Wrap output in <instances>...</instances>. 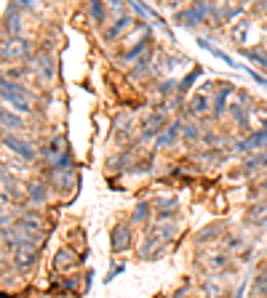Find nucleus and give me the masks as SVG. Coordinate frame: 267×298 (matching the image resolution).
Returning a JSON list of instances; mask_svg holds the SVG:
<instances>
[{"label":"nucleus","mask_w":267,"mask_h":298,"mask_svg":"<svg viewBox=\"0 0 267 298\" xmlns=\"http://www.w3.org/2000/svg\"><path fill=\"white\" fill-rule=\"evenodd\" d=\"M129 24H131V19H129V16H123V19L118 21V24H115V27H112V30L107 32V40H112V38H118V35H120V32L126 30V27H129Z\"/></svg>","instance_id":"dca6fc26"},{"label":"nucleus","mask_w":267,"mask_h":298,"mask_svg":"<svg viewBox=\"0 0 267 298\" xmlns=\"http://www.w3.org/2000/svg\"><path fill=\"white\" fill-rule=\"evenodd\" d=\"M88 11H91V16H94L96 21H102V16H104V6L102 3H91Z\"/></svg>","instance_id":"393cba45"},{"label":"nucleus","mask_w":267,"mask_h":298,"mask_svg":"<svg viewBox=\"0 0 267 298\" xmlns=\"http://www.w3.org/2000/svg\"><path fill=\"white\" fill-rule=\"evenodd\" d=\"M259 165H267V152L259 154V157H254V160H249L246 162V171H254V168H259Z\"/></svg>","instance_id":"5701e85b"},{"label":"nucleus","mask_w":267,"mask_h":298,"mask_svg":"<svg viewBox=\"0 0 267 298\" xmlns=\"http://www.w3.org/2000/svg\"><path fill=\"white\" fill-rule=\"evenodd\" d=\"M144 48H147V38H144L142 43H139V45H136V48H134V51H131L129 56H126V62H134V59H136L139 53H144Z\"/></svg>","instance_id":"a878e982"},{"label":"nucleus","mask_w":267,"mask_h":298,"mask_svg":"<svg viewBox=\"0 0 267 298\" xmlns=\"http://www.w3.org/2000/svg\"><path fill=\"white\" fill-rule=\"evenodd\" d=\"M230 93H233V86H230V83H227V86H225L222 91H219V93H216V101H214V112H216V115H222V110H225V101H227Z\"/></svg>","instance_id":"9b49d317"},{"label":"nucleus","mask_w":267,"mask_h":298,"mask_svg":"<svg viewBox=\"0 0 267 298\" xmlns=\"http://www.w3.org/2000/svg\"><path fill=\"white\" fill-rule=\"evenodd\" d=\"M147 213H150V202H139L136 210H134V221H147Z\"/></svg>","instance_id":"6ab92c4d"},{"label":"nucleus","mask_w":267,"mask_h":298,"mask_svg":"<svg viewBox=\"0 0 267 298\" xmlns=\"http://www.w3.org/2000/svg\"><path fill=\"white\" fill-rule=\"evenodd\" d=\"M75 264H78V256H75V250H69V248H62L59 253H56V258H54V266L59 272L75 266Z\"/></svg>","instance_id":"0eeeda50"},{"label":"nucleus","mask_w":267,"mask_h":298,"mask_svg":"<svg viewBox=\"0 0 267 298\" xmlns=\"http://www.w3.org/2000/svg\"><path fill=\"white\" fill-rule=\"evenodd\" d=\"M198 45H201V48H206V51H211V53H214L216 59H222V62H225L227 67H235V62H233V56H227L225 51H219V48H216V45H211V43H208V40H203V38H201V40H198Z\"/></svg>","instance_id":"1a4fd4ad"},{"label":"nucleus","mask_w":267,"mask_h":298,"mask_svg":"<svg viewBox=\"0 0 267 298\" xmlns=\"http://www.w3.org/2000/svg\"><path fill=\"white\" fill-rule=\"evenodd\" d=\"M195 77H198V72H192V75H187V77H184V83H182V88H179V91H182V93L187 91V88L192 86V83H195Z\"/></svg>","instance_id":"cd10ccee"},{"label":"nucleus","mask_w":267,"mask_h":298,"mask_svg":"<svg viewBox=\"0 0 267 298\" xmlns=\"http://www.w3.org/2000/svg\"><path fill=\"white\" fill-rule=\"evenodd\" d=\"M27 53H30V45L25 40H19V38L3 43V59H6V62H8V59H21V56H27Z\"/></svg>","instance_id":"20e7f679"},{"label":"nucleus","mask_w":267,"mask_h":298,"mask_svg":"<svg viewBox=\"0 0 267 298\" xmlns=\"http://www.w3.org/2000/svg\"><path fill=\"white\" fill-rule=\"evenodd\" d=\"M262 144H267V125H264V130H259V133L243 139L235 149H238V152H251V149H257V147H262Z\"/></svg>","instance_id":"423d86ee"},{"label":"nucleus","mask_w":267,"mask_h":298,"mask_svg":"<svg viewBox=\"0 0 267 298\" xmlns=\"http://www.w3.org/2000/svg\"><path fill=\"white\" fill-rule=\"evenodd\" d=\"M262 186H264V189H267V176H264V181H262Z\"/></svg>","instance_id":"c85d7f7f"},{"label":"nucleus","mask_w":267,"mask_h":298,"mask_svg":"<svg viewBox=\"0 0 267 298\" xmlns=\"http://www.w3.org/2000/svg\"><path fill=\"white\" fill-rule=\"evenodd\" d=\"M246 35H249V21H238V24L233 27V40L243 43V40H246Z\"/></svg>","instance_id":"ddd939ff"},{"label":"nucleus","mask_w":267,"mask_h":298,"mask_svg":"<svg viewBox=\"0 0 267 298\" xmlns=\"http://www.w3.org/2000/svg\"><path fill=\"white\" fill-rule=\"evenodd\" d=\"M219 232H222V224H211V226H206V229H201L198 240L201 242H208V240H214V234H219Z\"/></svg>","instance_id":"f8f14e48"},{"label":"nucleus","mask_w":267,"mask_h":298,"mask_svg":"<svg viewBox=\"0 0 267 298\" xmlns=\"http://www.w3.org/2000/svg\"><path fill=\"white\" fill-rule=\"evenodd\" d=\"M264 213H267V205H257V208H251V210H249L251 224H262V221H264Z\"/></svg>","instance_id":"a211bd4d"},{"label":"nucleus","mask_w":267,"mask_h":298,"mask_svg":"<svg viewBox=\"0 0 267 298\" xmlns=\"http://www.w3.org/2000/svg\"><path fill=\"white\" fill-rule=\"evenodd\" d=\"M14 264L21 272L32 269V264H35V250H32V245H16L14 248Z\"/></svg>","instance_id":"7ed1b4c3"},{"label":"nucleus","mask_w":267,"mask_h":298,"mask_svg":"<svg viewBox=\"0 0 267 298\" xmlns=\"http://www.w3.org/2000/svg\"><path fill=\"white\" fill-rule=\"evenodd\" d=\"M203 293H206L208 298H225V293L219 290V285H216V282H211V280L203 282Z\"/></svg>","instance_id":"4468645a"},{"label":"nucleus","mask_w":267,"mask_h":298,"mask_svg":"<svg viewBox=\"0 0 267 298\" xmlns=\"http://www.w3.org/2000/svg\"><path fill=\"white\" fill-rule=\"evenodd\" d=\"M246 56L254 59V62H259V64L267 69V53H264V51H246Z\"/></svg>","instance_id":"4be33fe9"},{"label":"nucleus","mask_w":267,"mask_h":298,"mask_svg":"<svg viewBox=\"0 0 267 298\" xmlns=\"http://www.w3.org/2000/svg\"><path fill=\"white\" fill-rule=\"evenodd\" d=\"M3 128L8 130V128H21V120L19 117H14L8 110H3Z\"/></svg>","instance_id":"aec40b11"},{"label":"nucleus","mask_w":267,"mask_h":298,"mask_svg":"<svg viewBox=\"0 0 267 298\" xmlns=\"http://www.w3.org/2000/svg\"><path fill=\"white\" fill-rule=\"evenodd\" d=\"M254 290H257V293H264L267 290V272H259L257 282H254Z\"/></svg>","instance_id":"b1692460"},{"label":"nucleus","mask_w":267,"mask_h":298,"mask_svg":"<svg viewBox=\"0 0 267 298\" xmlns=\"http://www.w3.org/2000/svg\"><path fill=\"white\" fill-rule=\"evenodd\" d=\"M0 93H3V101L11 104L14 110H19V112H30L32 110V101L27 96V91L21 86H16V83H11L8 77H3V91Z\"/></svg>","instance_id":"f257e3e1"},{"label":"nucleus","mask_w":267,"mask_h":298,"mask_svg":"<svg viewBox=\"0 0 267 298\" xmlns=\"http://www.w3.org/2000/svg\"><path fill=\"white\" fill-rule=\"evenodd\" d=\"M177 133H179V123H174L163 130V136H158V147H171L177 141Z\"/></svg>","instance_id":"9d476101"},{"label":"nucleus","mask_w":267,"mask_h":298,"mask_svg":"<svg viewBox=\"0 0 267 298\" xmlns=\"http://www.w3.org/2000/svg\"><path fill=\"white\" fill-rule=\"evenodd\" d=\"M160 125H163V112H153V115L147 117L144 128H142V139H153V136L158 133Z\"/></svg>","instance_id":"6e6552de"},{"label":"nucleus","mask_w":267,"mask_h":298,"mask_svg":"<svg viewBox=\"0 0 267 298\" xmlns=\"http://www.w3.org/2000/svg\"><path fill=\"white\" fill-rule=\"evenodd\" d=\"M131 245V229H129V224H118L112 229V248L115 250H126Z\"/></svg>","instance_id":"39448f33"},{"label":"nucleus","mask_w":267,"mask_h":298,"mask_svg":"<svg viewBox=\"0 0 267 298\" xmlns=\"http://www.w3.org/2000/svg\"><path fill=\"white\" fill-rule=\"evenodd\" d=\"M233 115H235V120H238V125H249V115L243 112V106H233Z\"/></svg>","instance_id":"412c9836"},{"label":"nucleus","mask_w":267,"mask_h":298,"mask_svg":"<svg viewBox=\"0 0 267 298\" xmlns=\"http://www.w3.org/2000/svg\"><path fill=\"white\" fill-rule=\"evenodd\" d=\"M206 106H208V99L203 96V93H198V96H195V99H192V104H190V112H195V115H201V112L206 110Z\"/></svg>","instance_id":"2eb2a0df"},{"label":"nucleus","mask_w":267,"mask_h":298,"mask_svg":"<svg viewBox=\"0 0 267 298\" xmlns=\"http://www.w3.org/2000/svg\"><path fill=\"white\" fill-rule=\"evenodd\" d=\"M184 136H187L190 141H195V139H198V128H195V125H184Z\"/></svg>","instance_id":"bb28decb"},{"label":"nucleus","mask_w":267,"mask_h":298,"mask_svg":"<svg viewBox=\"0 0 267 298\" xmlns=\"http://www.w3.org/2000/svg\"><path fill=\"white\" fill-rule=\"evenodd\" d=\"M3 144H6V149H11V152H16L19 157H25V160H32L35 157V149H32V144H27V141H21V139H16V136H3Z\"/></svg>","instance_id":"f03ea898"},{"label":"nucleus","mask_w":267,"mask_h":298,"mask_svg":"<svg viewBox=\"0 0 267 298\" xmlns=\"http://www.w3.org/2000/svg\"><path fill=\"white\" fill-rule=\"evenodd\" d=\"M30 200L35 202V205H40V202L45 200V189H43L40 184H35V186H30Z\"/></svg>","instance_id":"f3484780"}]
</instances>
